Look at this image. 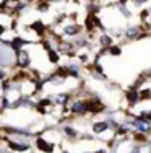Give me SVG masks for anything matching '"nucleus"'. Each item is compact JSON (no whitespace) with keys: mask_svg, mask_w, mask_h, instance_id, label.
Wrapping results in <instances>:
<instances>
[{"mask_svg":"<svg viewBox=\"0 0 151 153\" xmlns=\"http://www.w3.org/2000/svg\"><path fill=\"white\" fill-rule=\"evenodd\" d=\"M38 147L41 148L42 152H47V153L54 150V147H52V145H50V143H47L46 140H42V138H39V140H38Z\"/></svg>","mask_w":151,"mask_h":153,"instance_id":"obj_1","label":"nucleus"},{"mask_svg":"<svg viewBox=\"0 0 151 153\" xmlns=\"http://www.w3.org/2000/svg\"><path fill=\"white\" fill-rule=\"evenodd\" d=\"M133 126L136 127L138 130H141V132H148V124L140 121V119H136V121H133Z\"/></svg>","mask_w":151,"mask_h":153,"instance_id":"obj_2","label":"nucleus"},{"mask_svg":"<svg viewBox=\"0 0 151 153\" xmlns=\"http://www.w3.org/2000/svg\"><path fill=\"white\" fill-rule=\"evenodd\" d=\"M73 112H83V111H86V109H88V106H86L85 103H80V101H78V103H75L73 104Z\"/></svg>","mask_w":151,"mask_h":153,"instance_id":"obj_3","label":"nucleus"},{"mask_svg":"<svg viewBox=\"0 0 151 153\" xmlns=\"http://www.w3.org/2000/svg\"><path fill=\"white\" fill-rule=\"evenodd\" d=\"M94 132H102V130L107 129V122H99V124H94Z\"/></svg>","mask_w":151,"mask_h":153,"instance_id":"obj_4","label":"nucleus"},{"mask_svg":"<svg viewBox=\"0 0 151 153\" xmlns=\"http://www.w3.org/2000/svg\"><path fill=\"white\" fill-rule=\"evenodd\" d=\"M128 101H130V103H135L136 101V98H138V93H136V90H133V91H128Z\"/></svg>","mask_w":151,"mask_h":153,"instance_id":"obj_5","label":"nucleus"},{"mask_svg":"<svg viewBox=\"0 0 151 153\" xmlns=\"http://www.w3.org/2000/svg\"><path fill=\"white\" fill-rule=\"evenodd\" d=\"M20 65H28V54L20 52Z\"/></svg>","mask_w":151,"mask_h":153,"instance_id":"obj_6","label":"nucleus"},{"mask_svg":"<svg viewBox=\"0 0 151 153\" xmlns=\"http://www.w3.org/2000/svg\"><path fill=\"white\" fill-rule=\"evenodd\" d=\"M10 148H13V150H26V145H18V143H13V142H10Z\"/></svg>","mask_w":151,"mask_h":153,"instance_id":"obj_7","label":"nucleus"},{"mask_svg":"<svg viewBox=\"0 0 151 153\" xmlns=\"http://www.w3.org/2000/svg\"><path fill=\"white\" fill-rule=\"evenodd\" d=\"M33 28L39 33V34H41V33L44 31V28H42V25H41V23H34V25H33Z\"/></svg>","mask_w":151,"mask_h":153,"instance_id":"obj_8","label":"nucleus"},{"mask_svg":"<svg viewBox=\"0 0 151 153\" xmlns=\"http://www.w3.org/2000/svg\"><path fill=\"white\" fill-rule=\"evenodd\" d=\"M101 42H102L104 46H109V44H110V38H109V36H102V39H101Z\"/></svg>","mask_w":151,"mask_h":153,"instance_id":"obj_9","label":"nucleus"},{"mask_svg":"<svg viewBox=\"0 0 151 153\" xmlns=\"http://www.w3.org/2000/svg\"><path fill=\"white\" fill-rule=\"evenodd\" d=\"M21 42H23V41H21V39H15V41H13V47H15V49L16 51H20V46H21Z\"/></svg>","mask_w":151,"mask_h":153,"instance_id":"obj_10","label":"nucleus"},{"mask_svg":"<svg viewBox=\"0 0 151 153\" xmlns=\"http://www.w3.org/2000/svg\"><path fill=\"white\" fill-rule=\"evenodd\" d=\"M136 34V28H130V30L127 31V36L128 38H132V36H135Z\"/></svg>","mask_w":151,"mask_h":153,"instance_id":"obj_11","label":"nucleus"},{"mask_svg":"<svg viewBox=\"0 0 151 153\" xmlns=\"http://www.w3.org/2000/svg\"><path fill=\"white\" fill-rule=\"evenodd\" d=\"M49 56H50V60L52 62H57V54L54 51H49Z\"/></svg>","mask_w":151,"mask_h":153,"instance_id":"obj_12","label":"nucleus"},{"mask_svg":"<svg viewBox=\"0 0 151 153\" xmlns=\"http://www.w3.org/2000/svg\"><path fill=\"white\" fill-rule=\"evenodd\" d=\"M65 31H67V33H77V28H73V26H68Z\"/></svg>","mask_w":151,"mask_h":153,"instance_id":"obj_13","label":"nucleus"},{"mask_svg":"<svg viewBox=\"0 0 151 153\" xmlns=\"http://www.w3.org/2000/svg\"><path fill=\"white\" fill-rule=\"evenodd\" d=\"M65 132L68 134V135H75V132L71 130V127H67V129H65Z\"/></svg>","mask_w":151,"mask_h":153,"instance_id":"obj_14","label":"nucleus"},{"mask_svg":"<svg viewBox=\"0 0 151 153\" xmlns=\"http://www.w3.org/2000/svg\"><path fill=\"white\" fill-rule=\"evenodd\" d=\"M110 51H112V54H116V56H117V54H120V49H119V47H112Z\"/></svg>","mask_w":151,"mask_h":153,"instance_id":"obj_15","label":"nucleus"},{"mask_svg":"<svg viewBox=\"0 0 151 153\" xmlns=\"http://www.w3.org/2000/svg\"><path fill=\"white\" fill-rule=\"evenodd\" d=\"M2 33H3V28H2V26H0V34H2Z\"/></svg>","mask_w":151,"mask_h":153,"instance_id":"obj_16","label":"nucleus"},{"mask_svg":"<svg viewBox=\"0 0 151 153\" xmlns=\"http://www.w3.org/2000/svg\"><path fill=\"white\" fill-rule=\"evenodd\" d=\"M0 78H3V74H2V72H0Z\"/></svg>","mask_w":151,"mask_h":153,"instance_id":"obj_17","label":"nucleus"}]
</instances>
